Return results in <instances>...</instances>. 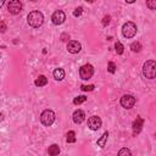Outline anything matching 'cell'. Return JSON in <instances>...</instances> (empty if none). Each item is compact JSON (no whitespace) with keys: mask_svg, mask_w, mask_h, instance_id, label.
<instances>
[{"mask_svg":"<svg viewBox=\"0 0 156 156\" xmlns=\"http://www.w3.org/2000/svg\"><path fill=\"white\" fill-rule=\"evenodd\" d=\"M27 22H28V24L30 27L39 28L44 23V16H43V13L40 11H37V10L35 11H32L27 16Z\"/></svg>","mask_w":156,"mask_h":156,"instance_id":"1","label":"cell"},{"mask_svg":"<svg viewBox=\"0 0 156 156\" xmlns=\"http://www.w3.org/2000/svg\"><path fill=\"white\" fill-rule=\"evenodd\" d=\"M143 74L145 78L154 79L156 76V62L154 60H149L143 65Z\"/></svg>","mask_w":156,"mask_h":156,"instance_id":"2","label":"cell"},{"mask_svg":"<svg viewBox=\"0 0 156 156\" xmlns=\"http://www.w3.org/2000/svg\"><path fill=\"white\" fill-rule=\"evenodd\" d=\"M122 33L126 38H133L136 34V26L134 22H126L122 27Z\"/></svg>","mask_w":156,"mask_h":156,"instance_id":"3","label":"cell"},{"mask_svg":"<svg viewBox=\"0 0 156 156\" xmlns=\"http://www.w3.org/2000/svg\"><path fill=\"white\" fill-rule=\"evenodd\" d=\"M54 121H55V113H54V111H51V110H45V111L41 112V115H40V122H41L44 126L50 127V126L54 123Z\"/></svg>","mask_w":156,"mask_h":156,"instance_id":"4","label":"cell"},{"mask_svg":"<svg viewBox=\"0 0 156 156\" xmlns=\"http://www.w3.org/2000/svg\"><path fill=\"white\" fill-rule=\"evenodd\" d=\"M94 74V67L90 65V63H87V65H83L80 68H79V76L82 79L84 80H88L93 77Z\"/></svg>","mask_w":156,"mask_h":156,"instance_id":"5","label":"cell"},{"mask_svg":"<svg viewBox=\"0 0 156 156\" xmlns=\"http://www.w3.org/2000/svg\"><path fill=\"white\" fill-rule=\"evenodd\" d=\"M7 10H9V12L12 13V15L20 13V12L22 11V4H21V1H18V0H11V1L7 4Z\"/></svg>","mask_w":156,"mask_h":156,"instance_id":"6","label":"cell"},{"mask_svg":"<svg viewBox=\"0 0 156 156\" xmlns=\"http://www.w3.org/2000/svg\"><path fill=\"white\" fill-rule=\"evenodd\" d=\"M65 20H66V15H65V12H63L62 10L55 11V12L52 13V16H51V21H52V23L56 24V26L62 24V23L65 22Z\"/></svg>","mask_w":156,"mask_h":156,"instance_id":"7","label":"cell"},{"mask_svg":"<svg viewBox=\"0 0 156 156\" xmlns=\"http://www.w3.org/2000/svg\"><path fill=\"white\" fill-rule=\"evenodd\" d=\"M121 105L124 108H132L135 105V98L133 95H129V94L123 95L121 98Z\"/></svg>","mask_w":156,"mask_h":156,"instance_id":"8","label":"cell"},{"mask_svg":"<svg viewBox=\"0 0 156 156\" xmlns=\"http://www.w3.org/2000/svg\"><path fill=\"white\" fill-rule=\"evenodd\" d=\"M101 118L98 117V116H91L89 119H88V127L91 129V130H98L100 127H101Z\"/></svg>","mask_w":156,"mask_h":156,"instance_id":"9","label":"cell"},{"mask_svg":"<svg viewBox=\"0 0 156 156\" xmlns=\"http://www.w3.org/2000/svg\"><path fill=\"white\" fill-rule=\"evenodd\" d=\"M143 124H144V119H143L140 116H138V117L133 121L132 128H133V134H134V135H136V134H139V133L141 132Z\"/></svg>","mask_w":156,"mask_h":156,"instance_id":"10","label":"cell"},{"mask_svg":"<svg viewBox=\"0 0 156 156\" xmlns=\"http://www.w3.org/2000/svg\"><path fill=\"white\" fill-rule=\"evenodd\" d=\"M67 50H68V52H71V54H77V52H79V51L82 50V45H80V43L77 41V40H71V41H68V44H67Z\"/></svg>","mask_w":156,"mask_h":156,"instance_id":"11","label":"cell"},{"mask_svg":"<svg viewBox=\"0 0 156 156\" xmlns=\"http://www.w3.org/2000/svg\"><path fill=\"white\" fill-rule=\"evenodd\" d=\"M72 117H73V122L76 124H80L85 119V113H84L83 110H76L73 112V116Z\"/></svg>","mask_w":156,"mask_h":156,"instance_id":"12","label":"cell"},{"mask_svg":"<svg viewBox=\"0 0 156 156\" xmlns=\"http://www.w3.org/2000/svg\"><path fill=\"white\" fill-rule=\"evenodd\" d=\"M48 154H49L50 156H58V154H60V147H58V145H57V144L50 145L49 149H48Z\"/></svg>","mask_w":156,"mask_h":156,"instance_id":"13","label":"cell"},{"mask_svg":"<svg viewBox=\"0 0 156 156\" xmlns=\"http://www.w3.org/2000/svg\"><path fill=\"white\" fill-rule=\"evenodd\" d=\"M34 84H35L37 87H44V85L48 84V78H46L45 76H39V77L34 80Z\"/></svg>","mask_w":156,"mask_h":156,"instance_id":"14","label":"cell"},{"mask_svg":"<svg viewBox=\"0 0 156 156\" xmlns=\"http://www.w3.org/2000/svg\"><path fill=\"white\" fill-rule=\"evenodd\" d=\"M107 138H108V132H105V133L101 135V138L98 139V141H96L98 146H100V147H105L106 141H107Z\"/></svg>","mask_w":156,"mask_h":156,"instance_id":"15","label":"cell"},{"mask_svg":"<svg viewBox=\"0 0 156 156\" xmlns=\"http://www.w3.org/2000/svg\"><path fill=\"white\" fill-rule=\"evenodd\" d=\"M54 78L56 80H62L65 78V71L62 68H56L54 71Z\"/></svg>","mask_w":156,"mask_h":156,"instance_id":"16","label":"cell"},{"mask_svg":"<svg viewBox=\"0 0 156 156\" xmlns=\"http://www.w3.org/2000/svg\"><path fill=\"white\" fill-rule=\"evenodd\" d=\"M85 101H87V96H84V95H79V96L73 99V104L74 105H80V104H83Z\"/></svg>","mask_w":156,"mask_h":156,"instance_id":"17","label":"cell"},{"mask_svg":"<svg viewBox=\"0 0 156 156\" xmlns=\"http://www.w3.org/2000/svg\"><path fill=\"white\" fill-rule=\"evenodd\" d=\"M130 49H132L133 52H139V51L141 50V44H140L139 41H134V43H132Z\"/></svg>","mask_w":156,"mask_h":156,"instance_id":"18","label":"cell"},{"mask_svg":"<svg viewBox=\"0 0 156 156\" xmlns=\"http://www.w3.org/2000/svg\"><path fill=\"white\" fill-rule=\"evenodd\" d=\"M67 143H76V133L73 130H69L67 133V138H66Z\"/></svg>","mask_w":156,"mask_h":156,"instance_id":"19","label":"cell"},{"mask_svg":"<svg viewBox=\"0 0 156 156\" xmlns=\"http://www.w3.org/2000/svg\"><path fill=\"white\" fill-rule=\"evenodd\" d=\"M117 156H132V152H130V150H129L128 147H122V149L118 151Z\"/></svg>","mask_w":156,"mask_h":156,"instance_id":"20","label":"cell"},{"mask_svg":"<svg viewBox=\"0 0 156 156\" xmlns=\"http://www.w3.org/2000/svg\"><path fill=\"white\" fill-rule=\"evenodd\" d=\"M115 50H116V52H117L118 55H122V54H123V51H124V46L122 45V43L117 41V43L115 44Z\"/></svg>","mask_w":156,"mask_h":156,"instance_id":"21","label":"cell"},{"mask_svg":"<svg viewBox=\"0 0 156 156\" xmlns=\"http://www.w3.org/2000/svg\"><path fill=\"white\" fill-rule=\"evenodd\" d=\"M107 69H108L110 73H115V72H116V65H115L112 61H110V62H108V66H107Z\"/></svg>","mask_w":156,"mask_h":156,"instance_id":"22","label":"cell"},{"mask_svg":"<svg viewBox=\"0 0 156 156\" xmlns=\"http://www.w3.org/2000/svg\"><path fill=\"white\" fill-rule=\"evenodd\" d=\"M94 85L93 84H89V85H82L80 87V89L83 90V91H91V90H94Z\"/></svg>","mask_w":156,"mask_h":156,"instance_id":"23","label":"cell"},{"mask_svg":"<svg viewBox=\"0 0 156 156\" xmlns=\"http://www.w3.org/2000/svg\"><path fill=\"white\" fill-rule=\"evenodd\" d=\"M146 6L150 9V10H155L156 7V0H151V1H146Z\"/></svg>","mask_w":156,"mask_h":156,"instance_id":"24","label":"cell"},{"mask_svg":"<svg viewBox=\"0 0 156 156\" xmlns=\"http://www.w3.org/2000/svg\"><path fill=\"white\" fill-rule=\"evenodd\" d=\"M82 12H83V7H77V9L73 11V16H74V17H78V16L82 15Z\"/></svg>","mask_w":156,"mask_h":156,"instance_id":"25","label":"cell"},{"mask_svg":"<svg viewBox=\"0 0 156 156\" xmlns=\"http://www.w3.org/2000/svg\"><path fill=\"white\" fill-rule=\"evenodd\" d=\"M6 29H7L6 23L1 21V22H0V32H1V33H5V32H6Z\"/></svg>","mask_w":156,"mask_h":156,"instance_id":"26","label":"cell"},{"mask_svg":"<svg viewBox=\"0 0 156 156\" xmlns=\"http://www.w3.org/2000/svg\"><path fill=\"white\" fill-rule=\"evenodd\" d=\"M110 20H111L110 16H105L104 20H102V24H104V26H107V24L110 23Z\"/></svg>","mask_w":156,"mask_h":156,"instance_id":"27","label":"cell"},{"mask_svg":"<svg viewBox=\"0 0 156 156\" xmlns=\"http://www.w3.org/2000/svg\"><path fill=\"white\" fill-rule=\"evenodd\" d=\"M67 38L69 39V35H67V34H62V35H61V40H62V41H66Z\"/></svg>","mask_w":156,"mask_h":156,"instance_id":"28","label":"cell"},{"mask_svg":"<svg viewBox=\"0 0 156 156\" xmlns=\"http://www.w3.org/2000/svg\"><path fill=\"white\" fill-rule=\"evenodd\" d=\"M4 4H5V2H4V1H2V0H1V1H0V7H1V6H2V5H4Z\"/></svg>","mask_w":156,"mask_h":156,"instance_id":"29","label":"cell"},{"mask_svg":"<svg viewBox=\"0 0 156 156\" xmlns=\"http://www.w3.org/2000/svg\"><path fill=\"white\" fill-rule=\"evenodd\" d=\"M2 119V113H0V121Z\"/></svg>","mask_w":156,"mask_h":156,"instance_id":"30","label":"cell"}]
</instances>
